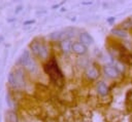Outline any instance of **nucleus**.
I'll return each mask as SVG.
<instances>
[{
  "label": "nucleus",
  "mask_w": 132,
  "mask_h": 122,
  "mask_svg": "<svg viewBox=\"0 0 132 122\" xmlns=\"http://www.w3.org/2000/svg\"><path fill=\"white\" fill-rule=\"evenodd\" d=\"M44 71L53 81H58L59 79L63 78V74H62L56 59H51L44 66Z\"/></svg>",
  "instance_id": "obj_1"
},
{
  "label": "nucleus",
  "mask_w": 132,
  "mask_h": 122,
  "mask_svg": "<svg viewBox=\"0 0 132 122\" xmlns=\"http://www.w3.org/2000/svg\"><path fill=\"white\" fill-rule=\"evenodd\" d=\"M19 63L23 66V67H25V68H27L29 71H31V72H34L35 70H36V64H35V62L32 59V57H31V55H30V52L28 51V50H25L23 53H22V55L20 56V58H19Z\"/></svg>",
  "instance_id": "obj_2"
},
{
  "label": "nucleus",
  "mask_w": 132,
  "mask_h": 122,
  "mask_svg": "<svg viewBox=\"0 0 132 122\" xmlns=\"http://www.w3.org/2000/svg\"><path fill=\"white\" fill-rule=\"evenodd\" d=\"M31 50L34 54H36L37 56L41 57V58H46L47 56V48L44 44L42 43H39L37 41H34L32 44H31Z\"/></svg>",
  "instance_id": "obj_3"
},
{
  "label": "nucleus",
  "mask_w": 132,
  "mask_h": 122,
  "mask_svg": "<svg viewBox=\"0 0 132 122\" xmlns=\"http://www.w3.org/2000/svg\"><path fill=\"white\" fill-rule=\"evenodd\" d=\"M8 83L12 86V87H20L24 84V80H23V74L21 71H18L15 73L10 72L8 74Z\"/></svg>",
  "instance_id": "obj_4"
},
{
  "label": "nucleus",
  "mask_w": 132,
  "mask_h": 122,
  "mask_svg": "<svg viewBox=\"0 0 132 122\" xmlns=\"http://www.w3.org/2000/svg\"><path fill=\"white\" fill-rule=\"evenodd\" d=\"M71 50L76 54H85L87 52V47L85 45H82L80 42L75 41V42H72Z\"/></svg>",
  "instance_id": "obj_5"
},
{
  "label": "nucleus",
  "mask_w": 132,
  "mask_h": 122,
  "mask_svg": "<svg viewBox=\"0 0 132 122\" xmlns=\"http://www.w3.org/2000/svg\"><path fill=\"white\" fill-rule=\"evenodd\" d=\"M79 40H80V43L85 45L86 47L88 45H92L94 42V39L92 38V36L87 32H82L79 34Z\"/></svg>",
  "instance_id": "obj_6"
},
{
  "label": "nucleus",
  "mask_w": 132,
  "mask_h": 122,
  "mask_svg": "<svg viewBox=\"0 0 132 122\" xmlns=\"http://www.w3.org/2000/svg\"><path fill=\"white\" fill-rule=\"evenodd\" d=\"M104 73L109 78H117L119 76V71H118L117 67H113V66H105L104 67Z\"/></svg>",
  "instance_id": "obj_7"
},
{
  "label": "nucleus",
  "mask_w": 132,
  "mask_h": 122,
  "mask_svg": "<svg viewBox=\"0 0 132 122\" xmlns=\"http://www.w3.org/2000/svg\"><path fill=\"white\" fill-rule=\"evenodd\" d=\"M86 75H87L88 78L94 80V79H96V78L99 76V73H98V71H97V69H96L95 67L91 66V67H89V68L86 70Z\"/></svg>",
  "instance_id": "obj_8"
},
{
  "label": "nucleus",
  "mask_w": 132,
  "mask_h": 122,
  "mask_svg": "<svg viewBox=\"0 0 132 122\" xmlns=\"http://www.w3.org/2000/svg\"><path fill=\"white\" fill-rule=\"evenodd\" d=\"M97 91H98V93H99L101 96H104V95H106L107 92H108V87H107V85H106L103 81H100V82L98 83V85H97Z\"/></svg>",
  "instance_id": "obj_9"
},
{
  "label": "nucleus",
  "mask_w": 132,
  "mask_h": 122,
  "mask_svg": "<svg viewBox=\"0 0 132 122\" xmlns=\"http://www.w3.org/2000/svg\"><path fill=\"white\" fill-rule=\"evenodd\" d=\"M60 46H61L62 51L65 52V53H67V52H69V51L71 50L72 42H71L70 39H65V40H63V41L61 42V45H60Z\"/></svg>",
  "instance_id": "obj_10"
},
{
  "label": "nucleus",
  "mask_w": 132,
  "mask_h": 122,
  "mask_svg": "<svg viewBox=\"0 0 132 122\" xmlns=\"http://www.w3.org/2000/svg\"><path fill=\"white\" fill-rule=\"evenodd\" d=\"M6 121L7 122H19L18 115L14 111H8L6 112Z\"/></svg>",
  "instance_id": "obj_11"
},
{
  "label": "nucleus",
  "mask_w": 132,
  "mask_h": 122,
  "mask_svg": "<svg viewBox=\"0 0 132 122\" xmlns=\"http://www.w3.org/2000/svg\"><path fill=\"white\" fill-rule=\"evenodd\" d=\"M63 32H61V31H58V32H54V33H52L51 35H50V38L51 39H53V40H60L62 37H63Z\"/></svg>",
  "instance_id": "obj_12"
},
{
  "label": "nucleus",
  "mask_w": 132,
  "mask_h": 122,
  "mask_svg": "<svg viewBox=\"0 0 132 122\" xmlns=\"http://www.w3.org/2000/svg\"><path fill=\"white\" fill-rule=\"evenodd\" d=\"M112 33L113 34H117L121 37H126L127 36V33L125 31H122V30H119V29H116V30H112Z\"/></svg>",
  "instance_id": "obj_13"
},
{
  "label": "nucleus",
  "mask_w": 132,
  "mask_h": 122,
  "mask_svg": "<svg viewBox=\"0 0 132 122\" xmlns=\"http://www.w3.org/2000/svg\"><path fill=\"white\" fill-rule=\"evenodd\" d=\"M34 23V21L33 19H31V21H27V22H25L24 23V25H29V24H33Z\"/></svg>",
  "instance_id": "obj_14"
},
{
  "label": "nucleus",
  "mask_w": 132,
  "mask_h": 122,
  "mask_svg": "<svg viewBox=\"0 0 132 122\" xmlns=\"http://www.w3.org/2000/svg\"><path fill=\"white\" fill-rule=\"evenodd\" d=\"M21 8H22V6H18V7H16V10H15V13L20 12V11H21Z\"/></svg>",
  "instance_id": "obj_15"
}]
</instances>
